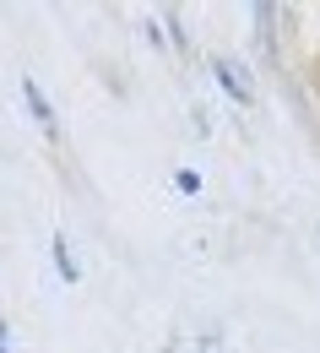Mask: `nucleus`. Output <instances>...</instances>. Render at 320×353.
Here are the masks:
<instances>
[{
  "label": "nucleus",
  "mask_w": 320,
  "mask_h": 353,
  "mask_svg": "<svg viewBox=\"0 0 320 353\" xmlns=\"http://www.w3.org/2000/svg\"><path fill=\"white\" fill-rule=\"evenodd\" d=\"M54 266H60V277H65V283H76V277H82L76 261H71V250H65V239H54Z\"/></svg>",
  "instance_id": "7ed1b4c3"
},
{
  "label": "nucleus",
  "mask_w": 320,
  "mask_h": 353,
  "mask_svg": "<svg viewBox=\"0 0 320 353\" xmlns=\"http://www.w3.org/2000/svg\"><path fill=\"white\" fill-rule=\"evenodd\" d=\"M174 185H180L184 196H195V190H201V174H195V169H180V174H174Z\"/></svg>",
  "instance_id": "20e7f679"
},
{
  "label": "nucleus",
  "mask_w": 320,
  "mask_h": 353,
  "mask_svg": "<svg viewBox=\"0 0 320 353\" xmlns=\"http://www.w3.org/2000/svg\"><path fill=\"white\" fill-rule=\"evenodd\" d=\"M22 92H28V109H33V120H39V125H44V131L54 136V131H60V125H54V109H49V98H44V92H39V82L28 77V82H22Z\"/></svg>",
  "instance_id": "f257e3e1"
},
{
  "label": "nucleus",
  "mask_w": 320,
  "mask_h": 353,
  "mask_svg": "<svg viewBox=\"0 0 320 353\" xmlns=\"http://www.w3.org/2000/svg\"><path fill=\"white\" fill-rule=\"evenodd\" d=\"M201 353H217V332H212V337H206V343H201Z\"/></svg>",
  "instance_id": "39448f33"
},
{
  "label": "nucleus",
  "mask_w": 320,
  "mask_h": 353,
  "mask_svg": "<svg viewBox=\"0 0 320 353\" xmlns=\"http://www.w3.org/2000/svg\"><path fill=\"white\" fill-rule=\"evenodd\" d=\"M212 77H217V82H223V88L233 92V103H250V88L239 82V71H233L228 60H212Z\"/></svg>",
  "instance_id": "f03ea898"
}]
</instances>
